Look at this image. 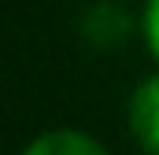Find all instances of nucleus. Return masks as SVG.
Segmentation results:
<instances>
[{
  "label": "nucleus",
  "mask_w": 159,
  "mask_h": 155,
  "mask_svg": "<svg viewBox=\"0 0 159 155\" xmlns=\"http://www.w3.org/2000/svg\"><path fill=\"white\" fill-rule=\"evenodd\" d=\"M81 37L100 52H115L122 48L133 30H141V19H133L119 0H96L81 11Z\"/></svg>",
  "instance_id": "1"
},
{
  "label": "nucleus",
  "mask_w": 159,
  "mask_h": 155,
  "mask_svg": "<svg viewBox=\"0 0 159 155\" xmlns=\"http://www.w3.org/2000/svg\"><path fill=\"white\" fill-rule=\"evenodd\" d=\"M129 133L141 152L159 155V70L148 74L129 96Z\"/></svg>",
  "instance_id": "2"
},
{
  "label": "nucleus",
  "mask_w": 159,
  "mask_h": 155,
  "mask_svg": "<svg viewBox=\"0 0 159 155\" xmlns=\"http://www.w3.org/2000/svg\"><path fill=\"white\" fill-rule=\"evenodd\" d=\"M22 155H107V148L85 133V129H74V126H56V129H44L37 133Z\"/></svg>",
  "instance_id": "3"
},
{
  "label": "nucleus",
  "mask_w": 159,
  "mask_h": 155,
  "mask_svg": "<svg viewBox=\"0 0 159 155\" xmlns=\"http://www.w3.org/2000/svg\"><path fill=\"white\" fill-rule=\"evenodd\" d=\"M141 37H144V48L152 52V59L159 63V0H144L141 7Z\"/></svg>",
  "instance_id": "4"
}]
</instances>
